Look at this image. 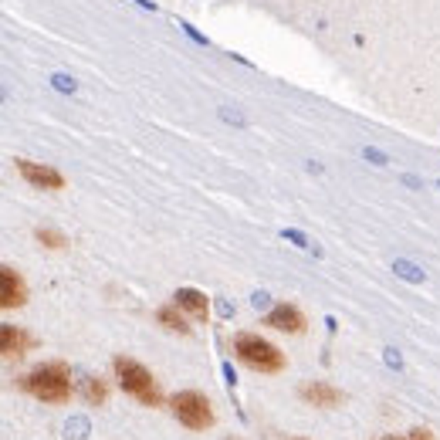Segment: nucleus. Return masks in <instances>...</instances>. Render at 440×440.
<instances>
[{
  "instance_id": "nucleus-10",
  "label": "nucleus",
  "mask_w": 440,
  "mask_h": 440,
  "mask_svg": "<svg viewBox=\"0 0 440 440\" xmlns=\"http://www.w3.org/2000/svg\"><path fill=\"white\" fill-rule=\"evenodd\" d=\"M176 305L187 308L193 319L207 322V312H211V305H207V295H204V291H196V288H180V291H176Z\"/></svg>"
},
{
  "instance_id": "nucleus-6",
  "label": "nucleus",
  "mask_w": 440,
  "mask_h": 440,
  "mask_svg": "<svg viewBox=\"0 0 440 440\" xmlns=\"http://www.w3.org/2000/svg\"><path fill=\"white\" fill-rule=\"evenodd\" d=\"M298 396L308 403V406H322V410H332V406H339L345 400V393L339 386L332 383H322V380H315V383H305L298 389Z\"/></svg>"
},
{
  "instance_id": "nucleus-7",
  "label": "nucleus",
  "mask_w": 440,
  "mask_h": 440,
  "mask_svg": "<svg viewBox=\"0 0 440 440\" xmlns=\"http://www.w3.org/2000/svg\"><path fill=\"white\" fill-rule=\"evenodd\" d=\"M27 302V285L14 268H0V305L4 308H20Z\"/></svg>"
},
{
  "instance_id": "nucleus-13",
  "label": "nucleus",
  "mask_w": 440,
  "mask_h": 440,
  "mask_svg": "<svg viewBox=\"0 0 440 440\" xmlns=\"http://www.w3.org/2000/svg\"><path fill=\"white\" fill-rule=\"evenodd\" d=\"M34 237H38L44 248H51V251L68 248V237H65L61 230H55V227H38V230H34Z\"/></svg>"
},
{
  "instance_id": "nucleus-16",
  "label": "nucleus",
  "mask_w": 440,
  "mask_h": 440,
  "mask_svg": "<svg viewBox=\"0 0 440 440\" xmlns=\"http://www.w3.org/2000/svg\"><path fill=\"white\" fill-rule=\"evenodd\" d=\"M291 440H305V437H291Z\"/></svg>"
},
{
  "instance_id": "nucleus-1",
  "label": "nucleus",
  "mask_w": 440,
  "mask_h": 440,
  "mask_svg": "<svg viewBox=\"0 0 440 440\" xmlns=\"http://www.w3.org/2000/svg\"><path fill=\"white\" fill-rule=\"evenodd\" d=\"M20 386L34 396V400L48 403V406H65L72 400V376H68V366L65 363H44L38 369H31Z\"/></svg>"
},
{
  "instance_id": "nucleus-15",
  "label": "nucleus",
  "mask_w": 440,
  "mask_h": 440,
  "mask_svg": "<svg viewBox=\"0 0 440 440\" xmlns=\"http://www.w3.org/2000/svg\"><path fill=\"white\" fill-rule=\"evenodd\" d=\"M383 440H410V437H383Z\"/></svg>"
},
{
  "instance_id": "nucleus-4",
  "label": "nucleus",
  "mask_w": 440,
  "mask_h": 440,
  "mask_svg": "<svg viewBox=\"0 0 440 440\" xmlns=\"http://www.w3.org/2000/svg\"><path fill=\"white\" fill-rule=\"evenodd\" d=\"M170 410L173 417L183 423L187 430H211L213 427V410H211V400L196 389H183L176 393L170 400Z\"/></svg>"
},
{
  "instance_id": "nucleus-5",
  "label": "nucleus",
  "mask_w": 440,
  "mask_h": 440,
  "mask_svg": "<svg viewBox=\"0 0 440 440\" xmlns=\"http://www.w3.org/2000/svg\"><path fill=\"white\" fill-rule=\"evenodd\" d=\"M14 166L18 173L31 183V187H38V190H61L65 187V176L51 166H41V163H31V159H14Z\"/></svg>"
},
{
  "instance_id": "nucleus-3",
  "label": "nucleus",
  "mask_w": 440,
  "mask_h": 440,
  "mask_svg": "<svg viewBox=\"0 0 440 440\" xmlns=\"http://www.w3.org/2000/svg\"><path fill=\"white\" fill-rule=\"evenodd\" d=\"M234 356L244 366H251L254 373H281L285 369V356L278 345H271L268 339L254 335V332H241L234 339Z\"/></svg>"
},
{
  "instance_id": "nucleus-14",
  "label": "nucleus",
  "mask_w": 440,
  "mask_h": 440,
  "mask_svg": "<svg viewBox=\"0 0 440 440\" xmlns=\"http://www.w3.org/2000/svg\"><path fill=\"white\" fill-rule=\"evenodd\" d=\"M410 440H430V430H423V427H413V430H410Z\"/></svg>"
},
{
  "instance_id": "nucleus-12",
  "label": "nucleus",
  "mask_w": 440,
  "mask_h": 440,
  "mask_svg": "<svg viewBox=\"0 0 440 440\" xmlns=\"http://www.w3.org/2000/svg\"><path fill=\"white\" fill-rule=\"evenodd\" d=\"M85 400H88V406H102V403L109 400V386L102 383V380H95V376H88L85 380Z\"/></svg>"
},
{
  "instance_id": "nucleus-2",
  "label": "nucleus",
  "mask_w": 440,
  "mask_h": 440,
  "mask_svg": "<svg viewBox=\"0 0 440 440\" xmlns=\"http://www.w3.org/2000/svg\"><path fill=\"white\" fill-rule=\"evenodd\" d=\"M112 369H115V376H119V386H122L133 400H139L142 406H159V403H163L159 383H156L153 373H149L142 363H135L129 356H115Z\"/></svg>"
},
{
  "instance_id": "nucleus-8",
  "label": "nucleus",
  "mask_w": 440,
  "mask_h": 440,
  "mask_svg": "<svg viewBox=\"0 0 440 440\" xmlns=\"http://www.w3.org/2000/svg\"><path fill=\"white\" fill-rule=\"evenodd\" d=\"M265 326L298 335V332H305V315H302L295 305H278V308H271V315L265 319Z\"/></svg>"
},
{
  "instance_id": "nucleus-11",
  "label": "nucleus",
  "mask_w": 440,
  "mask_h": 440,
  "mask_svg": "<svg viewBox=\"0 0 440 440\" xmlns=\"http://www.w3.org/2000/svg\"><path fill=\"white\" fill-rule=\"evenodd\" d=\"M156 319H159V326H166L170 332H180V335H190V326H187V319L180 315V305H166L156 312Z\"/></svg>"
},
{
  "instance_id": "nucleus-9",
  "label": "nucleus",
  "mask_w": 440,
  "mask_h": 440,
  "mask_svg": "<svg viewBox=\"0 0 440 440\" xmlns=\"http://www.w3.org/2000/svg\"><path fill=\"white\" fill-rule=\"evenodd\" d=\"M31 345H34V339H31L24 328H18V326H4V328H0V352H4L7 359L31 352Z\"/></svg>"
}]
</instances>
